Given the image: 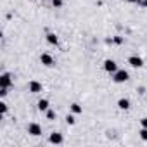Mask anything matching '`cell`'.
<instances>
[{
	"label": "cell",
	"instance_id": "1",
	"mask_svg": "<svg viewBox=\"0 0 147 147\" xmlns=\"http://www.w3.org/2000/svg\"><path fill=\"white\" fill-rule=\"evenodd\" d=\"M128 78H130V75H128V71H125V69H118L114 75H113V80L116 83H125Z\"/></svg>",
	"mask_w": 147,
	"mask_h": 147
},
{
	"label": "cell",
	"instance_id": "2",
	"mask_svg": "<svg viewBox=\"0 0 147 147\" xmlns=\"http://www.w3.org/2000/svg\"><path fill=\"white\" fill-rule=\"evenodd\" d=\"M11 85H12L11 73H2V75H0V87H2V88H9Z\"/></svg>",
	"mask_w": 147,
	"mask_h": 147
},
{
	"label": "cell",
	"instance_id": "3",
	"mask_svg": "<svg viewBox=\"0 0 147 147\" xmlns=\"http://www.w3.org/2000/svg\"><path fill=\"white\" fill-rule=\"evenodd\" d=\"M104 69H106L107 73H111V75H114V73L118 71V64H116L113 59H106V61H104Z\"/></svg>",
	"mask_w": 147,
	"mask_h": 147
},
{
	"label": "cell",
	"instance_id": "4",
	"mask_svg": "<svg viewBox=\"0 0 147 147\" xmlns=\"http://www.w3.org/2000/svg\"><path fill=\"white\" fill-rule=\"evenodd\" d=\"M28 133L33 135V137H38V135H42V126L38 123H30L28 125Z\"/></svg>",
	"mask_w": 147,
	"mask_h": 147
},
{
	"label": "cell",
	"instance_id": "5",
	"mask_svg": "<svg viewBox=\"0 0 147 147\" xmlns=\"http://www.w3.org/2000/svg\"><path fill=\"white\" fill-rule=\"evenodd\" d=\"M40 62H42L43 66H47V67H50V66H54V57H52L50 54H47V52H43V54L40 55Z\"/></svg>",
	"mask_w": 147,
	"mask_h": 147
},
{
	"label": "cell",
	"instance_id": "6",
	"mask_svg": "<svg viewBox=\"0 0 147 147\" xmlns=\"http://www.w3.org/2000/svg\"><path fill=\"white\" fill-rule=\"evenodd\" d=\"M128 64H130L131 67H142V66H144V61H142V57H138V55H130V57H128Z\"/></svg>",
	"mask_w": 147,
	"mask_h": 147
},
{
	"label": "cell",
	"instance_id": "7",
	"mask_svg": "<svg viewBox=\"0 0 147 147\" xmlns=\"http://www.w3.org/2000/svg\"><path fill=\"white\" fill-rule=\"evenodd\" d=\"M49 142H50V144H55V145H59V144H62V142H64V138H62V135H61V133L54 131V133H50V137H49Z\"/></svg>",
	"mask_w": 147,
	"mask_h": 147
},
{
	"label": "cell",
	"instance_id": "8",
	"mask_svg": "<svg viewBox=\"0 0 147 147\" xmlns=\"http://www.w3.org/2000/svg\"><path fill=\"white\" fill-rule=\"evenodd\" d=\"M28 88H30V92H31V94H40V92L43 90L42 83H38V82H30Z\"/></svg>",
	"mask_w": 147,
	"mask_h": 147
},
{
	"label": "cell",
	"instance_id": "9",
	"mask_svg": "<svg viewBox=\"0 0 147 147\" xmlns=\"http://www.w3.org/2000/svg\"><path fill=\"white\" fill-rule=\"evenodd\" d=\"M36 107H38V111L47 113V109H49V100H47V99H40L38 104H36Z\"/></svg>",
	"mask_w": 147,
	"mask_h": 147
},
{
	"label": "cell",
	"instance_id": "10",
	"mask_svg": "<svg viewBox=\"0 0 147 147\" xmlns=\"http://www.w3.org/2000/svg\"><path fill=\"white\" fill-rule=\"evenodd\" d=\"M69 109H71L73 114H82V113H83V107H82L80 104H76V102H73V104L69 106Z\"/></svg>",
	"mask_w": 147,
	"mask_h": 147
},
{
	"label": "cell",
	"instance_id": "11",
	"mask_svg": "<svg viewBox=\"0 0 147 147\" xmlns=\"http://www.w3.org/2000/svg\"><path fill=\"white\" fill-rule=\"evenodd\" d=\"M118 107L123 109V111L130 109V100H128V99H119V100H118Z\"/></svg>",
	"mask_w": 147,
	"mask_h": 147
},
{
	"label": "cell",
	"instance_id": "12",
	"mask_svg": "<svg viewBox=\"0 0 147 147\" xmlns=\"http://www.w3.org/2000/svg\"><path fill=\"white\" fill-rule=\"evenodd\" d=\"M45 38H47V42H49L50 45H57V43H59V38H57L54 33H47V36H45Z\"/></svg>",
	"mask_w": 147,
	"mask_h": 147
},
{
	"label": "cell",
	"instance_id": "13",
	"mask_svg": "<svg viewBox=\"0 0 147 147\" xmlns=\"http://www.w3.org/2000/svg\"><path fill=\"white\" fill-rule=\"evenodd\" d=\"M66 123H67V125H75V123H76L75 116H73V114H67V116H66Z\"/></svg>",
	"mask_w": 147,
	"mask_h": 147
},
{
	"label": "cell",
	"instance_id": "14",
	"mask_svg": "<svg viewBox=\"0 0 147 147\" xmlns=\"http://www.w3.org/2000/svg\"><path fill=\"white\" fill-rule=\"evenodd\" d=\"M47 119H50V121L55 119V113H54L52 109H47Z\"/></svg>",
	"mask_w": 147,
	"mask_h": 147
},
{
	"label": "cell",
	"instance_id": "15",
	"mask_svg": "<svg viewBox=\"0 0 147 147\" xmlns=\"http://www.w3.org/2000/svg\"><path fill=\"white\" fill-rule=\"evenodd\" d=\"M140 138L142 140H147V128H142L140 130Z\"/></svg>",
	"mask_w": 147,
	"mask_h": 147
},
{
	"label": "cell",
	"instance_id": "16",
	"mask_svg": "<svg viewBox=\"0 0 147 147\" xmlns=\"http://www.w3.org/2000/svg\"><path fill=\"white\" fill-rule=\"evenodd\" d=\"M0 111H2V114L7 113V104H5V102H0Z\"/></svg>",
	"mask_w": 147,
	"mask_h": 147
},
{
	"label": "cell",
	"instance_id": "17",
	"mask_svg": "<svg viewBox=\"0 0 147 147\" xmlns=\"http://www.w3.org/2000/svg\"><path fill=\"white\" fill-rule=\"evenodd\" d=\"M52 5L54 7H62V0H52Z\"/></svg>",
	"mask_w": 147,
	"mask_h": 147
},
{
	"label": "cell",
	"instance_id": "18",
	"mask_svg": "<svg viewBox=\"0 0 147 147\" xmlns=\"http://www.w3.org/2000/svg\"><path fill=\"white\" fill-rule=\"evenodd\" d=\"M113 42L119 45V43H123V38H121V36H114V38H113Z\"/></svg>",
	"mask_w": 147,
	"mask_h": 147
},
{
	"label": "cell",
	"instance_id": "19",
	"mask_svg": "<svg viewBox=\"0 0 147 147\" xmlns=\"http://www.w3.org/2000/svg\"><path fill=\"white\" fill-rule=\"evenodd\" d=\"M7 95V88H2L0 87V97H5Z\"/></svg>",
	"mask_w": 147,
	"mask_h": 147
},
{
	"label": "cell",
	"instance_id": "20",
	"mask_svg": "<svg viewBox=\"0 0 147 147\" xmlns=\"http://www.w3.org/2000/svg\"><path fill=\"white\" fill-rule=\"evenodd\" d=\"M140 125H142V128H147V118H142L140 119Z\"/></svg>",
	"mask_w": 147,
	"mask_h": 147
},
{
	"label": "cell",
	"instance_id": "21",
	"mask_svg": "<svg viewBox=\"0 0 147 147\" xmlns=\"http://www.w3.org/2000/svg\"><path fill=\"white\" fill-rule=\"evenodd\" d=\"M138 4H140L142 7H147V0H138Z\"/></svg>",
	"mask_w": 147,
	"mask_h": 147
},
{
	"label": "cell",
	"instance_id": "22",
	"mask_svg": "<svg viewBox=\"0 0 147 147\" xmlns=\"http://www.w3.org/2000/svg\"><path fill=\"white\" fill-rule=\"evenodd\" d=\"M126 2H130V4H135V2H137V4H138V0H126Z\"/></svg>",
	"mask_w": 147,
	"mask_h": 147
}]
</instances>
